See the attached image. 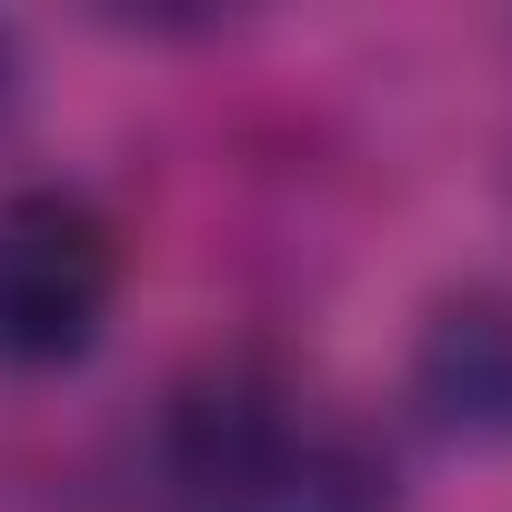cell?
I'll return each instance as SVG.
<instances>
[{
  "label": "cell",
  "instance_id": "cell-4",
  "mask_svg": "<svg viewBox=\"0 0 512 512\" xmlns=\"http://www.w3.org/2000/svg\"><path fill=\"white\" fill-rule=\"evenodd\" d=\"M21 111H31V51H21V31H11V21H0V151H11Z\"/></svg>",
  "mask_w": 512,
  "mask_h": 512
},
{
  "label": "cell",
  "instance_id": "cell-2",
  "mask_svg": "<svg viewBox=\"0 0 512 512\" xmlns=\"http://www.w3.org/2000/svg\"><path fill=\"white\" fill-rule=\"evenodd\" d=\"M121 312V221L71 181L0 191V372H71Z\"/></svg>",
  "mask_w": 512,
  "mask_h": 512
},
{
  "label": "cell",
  "instance_id": "cell-1",
  "mask_svg": "<svg viewBox=\"0 0 512 512\" xmlns=\"http://www.w3.org/2000/svg\"><path fill=\"white\" fill-rule=\"evenodd\" d=\"M161 512H402L392 452L272 362H211L151 442Z\"/></svg>",
  "mask_w": 512,
  "mask_h": 512
},
{
  "label": "cell",
  "instance_id": "cell-3",
  "mask_svg": "<svg viewBox=\"0 0 512 512\" xmlns=\"http://www.w3.org/2000/svg\"><path fill=\"white\" fill-rule=\"evenodd\" d=\"M402 402L442 452H512V292L492 282L442 292L412 332Z\"/></svg>",
  "mask_w": 512,
  "mask_h": 512
}]
</instances>
